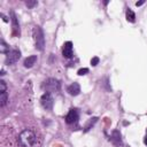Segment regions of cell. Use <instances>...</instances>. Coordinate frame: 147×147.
<instances>
[{"mask_svg": "<svg viewBox=\"0 0 147 147\" xmlns=\"http://www.w3.org/2000/svg\"><path fill=\"white\" fill-rule=\"evenodd\" d=\"M36 141V134L31 130H23L18 136V142L22 147H32Z\"/></svg>", "mask_w": 147, "mask_h": 147, "instance_id": "cell-1", "label": "cell"}, {"mask_svg": "<svg viewBox=\"0 0 147 147\" xmlns=\"http://www.w3.org/2000/svg\"><path fill=\"white\" fill-rule=\"evenodd\" d=\"M33 37H34V44H36V48L38 51H44L45 48V37H44V32L40 26H34L33 28Z\"/></svg>", "mask_w": 147, "mask_h": 147, "instance_id": "cell-2", "label": "cell"}, {"mask_svg": "<svg viewBox=\"0 0 147 147\" xmlns=\"http://www.w3.org/2000/svg\"><path fill=\"white\" fill-rule=\"evenodd\" d=\"M60 86H61L60 82L57 79H55V78H48L42 84V87L46 90V92H49V93L51 92H57V91H60Z\"/></svg>", "mask_w": 147, "mask_h": 147, "instance_id": "cell-3", "label": "cell"}, {"mask_svg": "<svg viewBox=\"0 0 147 147\" xmlns=\"http://www.w3.org/2000/svg\"><path fill=\"white\" fill-rule=\"evenodd\" d=\"M40 103L46 110H52L54 105V99L49 92H45L40 98Z\"/></svg>", "mask_w": 147, "mask_h": 147, "instance_id": "cell-4", "label": "cell"}, {"mask_svg": "<svg viewBox=\"0 0 147 147\" xmlns=\"http://www.w3.org/2000/svg\"><path fill=\"white\" fill-rule=\"evenodd\" d=\"M21 57V52L18 49H10V52L6 55V60H5V63L7 65L9 64H14L16 63Z\"/></svg>", "mask_w": 147, "mask_h": 147, "instance_id": "cell-5", "label": "cell"}, {"mask_svg": "<svg viewBox=\"0 0 147 147\" xmlns=\"http://www.w3.org/2000/svg\"><path fill=\"white\" fill-rule=\"evenodd\" d=\"M10 15H11V28H13L11 33H13L14 37H20L21 29H20V23L17 21V17H16V15H15V13L13 10L10 11Z\"/></svg>", "mask_w": 147, "mask_h": 147, "instance_id": "cell-6", "label": "cell"}, {"mask_svg": "<svg viewBox=\"0 0 147 147\" xmlns=\"http://www.w3.org/2000/svg\"><path fill=\"white\" fill-rule=\"evenodd\" d=\"M78 118H79V114H78V110L72 108L69 110V113L67 114L65 116V122L67 124H75L78 122Z\"/></svg>", "mask_w": 147, "mask_h": 147, "instance_id": "cell-7", "label": "cell"}, {"mask_svg": "<svg viewBox=\"0 0 147 147\" xmlns=\"http://www.w3.org/2000/svg\"><path fill=\"white\" fill-rule=\"evenodd\" d=\"M62 55L65 59H70L72 57V42L71 41H67L63 44L62 47Z\"/></svg>", "mask_w": 147, "mask_h": 147, "instance_id": "cell-8", "label": "cell"}, {"mask_svg": "<svg viewBox=\"0 0 147 147\" xmlns=\"http://www.w3.org/2000/svg\"><path fill=\"white\" fill-rule=\"evenodd\" d=\"M110 140H111V142L116 146V147H119V146H122V138H121V133H119V131L118 130H114L113 131V134H111V138H110Z\"/></svg>", "mask_w": 147, "mask_h": 147, "instance_id": "cell-9", "label": "cell"}, {"mask_svg": "<svg viewBox=\"0 0 147 147\" xmlns=\"http://www.w3.org/2000/svg\"><path fill=\"white\" fill-rule=\"evenodd\" d=\"M67 91H68V93H69L70 95L76 96V95H78V94L80 93V86H79L78 83L75 82V83H72V84H70V85L68 86Z\"/></svg>", "mask_w": 147, "mask_h": 147, "instance_id": "cell-10", "label": "cell"}, {"mask_svg": "<svg viewBox=\"0 0 147 147\" xmlns=\"http://www.w3.org/2000/svg\"><path fill=\"white\" fill-rule=\"evenodd\" d=\"M37 62V55H31V56H28L25 60H24V67L25 68H31L33 67V64Z\"/></svg>", "mask_w": 147, "mask_h": 147, "instance_id": "cell-11", "label": "cell"}, {"mask_svg": "<svg viewBox=\"0 0 147 147\" xmlns=\"http://www.w3.org/2000/svg\"><path fill=\"white\" fill-rule=\"evenodd\" d=\"M8 102V93L7 91L5 92H0V106L1 107H5Z\"/></svg>", "mask_w": 147, "mask_h": 147, "instance_id": "cell-12", "label": "cell"}, {"mask_svg": "<svg viewBox=\"0 0 147 147\" xmlns=\"http://www.w3.org/2000/svg\"><path fill=\"white\" fill-rule=\"evenodd\" d=\"M126 20L130 23H134L136 22V14L130 8H127V10H126Z\"/></svg>", "mask_w": 147, "mask_h": 147, "instance_id": "cell-13", "label": "cell"}, {"mask_svg": "<svg viewBox=\"0 0 147 147\" xmlns=\"http://www.w3.org/2000/svg\"><path fill=\"white\" fill-rule=\"evenodd\" d=\"M0 52L1 53H3V54H8L9 52H10V49H9V46L5 42V40L3 39H1V46H0Z\"/></svg>", "mask_w": 147, "mask_h": 147, "instance_id": "cell-14", "label": "cell"}, {"mask_svg": "<svg viewBox=\"0 0 147 147\" xmlns=\"http://www.w3.org/2000/svg\"><path fill=\"white\" fill-rule=\"evenodd\" d=\"M96 121H98V117H93V118H91L88 122H87V124L85 125V129H84V131L85 132H87V131H90L91 130V127L96 123Z\"/></svg>", "mask_w": 147, "mask_h": 147, "instance_id": "cell-15", "label": "cell"}, {"mask_svg": "<svg viewBox=\"0 0 147 147\" xmlns=\"http://www.w3.org/2000/svg\"><path fill=\"white\" fill-rule=\"evenodd\" d=\"M37 3H38V2H37L36 0H33V1H32V0H28V1H25V5H26L29 8H32V7L37 6Z\"/></svg>", "mask_w": 147, "mask_h": 147, "instance_id": "cell-16", "label": "cell"}, {"mask_svg": "<svg viewBox=\"0 0 147 147\" xmlns=\"http://www.w3.org/2000/svg\"><path fill=\"white\" fill-rule=\"evenodd\" d=\"M5 91H7V85H6L5 80L0 79V92H5Z\"/></svg>", "mask_w": 147, "mask_h": 147, "instance_id": "cell-17", "label": "cell"}, {"mask_svg": "<svg viewBox=\"0 0 147 147\" xmlns=\"http://www.w3.org/2000/svg\"><path fill=\"white\" fill-rule=\"evenodd\" d=\"M87 72H88V69H87V68H80L77 74H78L79 76H84V75H86Z\"/></svg>", "mask_w": 147, "mask_h": 147, "instance_id": "cell-18", "label": "cell"}, {"mask_svg": "<svg viewBox=\"0 0 147 147\" xmlns=\"http://www.w3.org/2000/svg\"><path fill=\"white\" fill-rule=\"evenodd\" d=\"M99 61H100V59H99L98 56H94V57L91 60V64H92L93 67H95V65L99 63Z\"/></svg>", "mask_w": 147, "mask_h": 147, "instance_id": "cell-19", "label": "cell"}, {"mask_svg": "<svg viewBox=\"0 0 147 147\" xmlns=\"http://www.w3.org/2000/svg\"><path fill=\"white\" fill-rule=\"evenodd\" d=\"M144 2H145L144 0H141V1H138V2H136V6H137V7H139V6H141V5H144Z\"/></svg>", "mask_w": 147, "mask_h": 147, "instance_id": "cell-20", "label": "cell"}, {"mask_svg": "<svg viewBox=\"0 0 147 147\" xmlns=\"http://www.w3.org/2000/svg\"><path fill=\"white\" fill-rule=\"evenodd\" d=\"M1 17H2V20H3L5 22H8V18H7V17H6L3 14H1Z\"/></svg>", "mask_w": 147, "mask_h": 147, "instance_id": "cell-21", "label": "cell"}, {"mask_svg": "<svg viewBox=\"0 0 147 147\" xmlns=\"http://www.w3.org/2000/svg\"><path fill=\"white\" fill-rule=\"evenodd\" d=\"M144 142H145V145H147V134H146V137H145V139H144Z\"/></svg>", "mask_w": 147, "mask_h": 147, "instance_id": "cell-22", "label": "cell"}]
</instances>
